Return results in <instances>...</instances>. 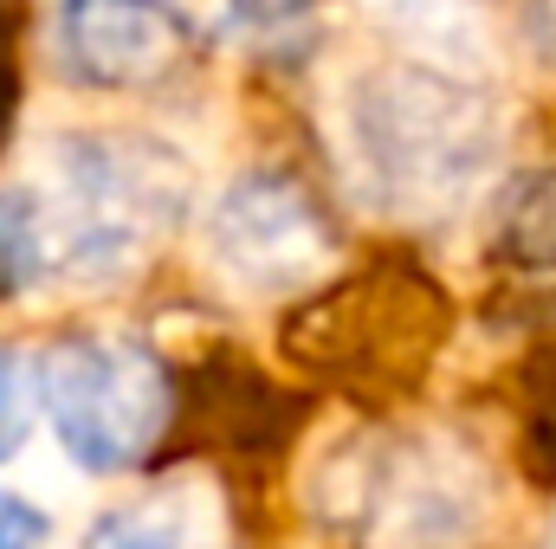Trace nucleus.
<instances>
[{
  "label": "nucleus",
  "instance_id": "f257e3e1",
  "mask_svg": "<svg viewBox=\"0 0 556 549\" xmlns=\"http://www.w3.org/2000/svg\"><path fill=\"white\" fill-rule=\"evenodd\" d=\"M337 137L369 207L395 220H433L453 214L498 168L505 117L485 78L389 52L343 78Z\"/></svg>",
  "mask_w": 556,
  "mask_h": 549
},
{
  "label": "nucleus",
  "instance_id": "f03ea898",
  "mask_svg": "<svg viewBox=\"0 0 556 549\" xmlns=\"http://www.w3.org/2000/svg\"><path fill=\"white\" fill-rule=\"evenodd\" d=\"M52 266L85 278L124 272L142 246L181 214L188 175L181 155H168L149 137L117 130H72L46 142V181L33 188Z\"/></svg>",
  "mask_w": 556,
  "mask_h": 549
},
{
  "label": "nucleus",
  "instance_id": "7ed1b4c3",
  "mask_svg": "<svg viewBox=\"0 0 556 549\" xmlns=\"http://www.w3.org/2000/svg\"><path fill=\"white\" fill-rule=\"evenodd\" d=\"M33 401L46 408L65 459L91 478L130 472L168 426V375L124 336H65L39 356Z\"/></svg>",
  "mask_w": 556,
  "mask_h": 549
},
{
  "label": "nucleus",
  "instance_id": "20e7f679",
  "mask_svg": "<svg viewBox=\"0 0 556 549\" xmlns=\"http://www.w3.org/2000/svg\"><path fill=\"white\" fill-rule=\"evenodd\" d=\"M207 259L240 297H285L337 266V233L291 175L247 168L207 207Z\"/></svg>",
  "mask_w": 556,
  "mask_h": 549
},
{
  "label": "nucleus",
  "instance_id": "39448f33",
  "mask_svg": "<svg viewBox=\"0 0 556 549\" xmlns=\"http://www.w3.org/2000/svg\"><path fill=\"white\" fill-rule=\"evenodd\" d=\"M343 518H369L376 549H466L479 537V485L453 452H356V491Z\"/></svg>",
  "mask_w": 556,
  "mask_h": 549
},
{
  "label": "nucleus",
  "instance_id": "423d86ee",
  "mask_svg": "<svg viewBox=\"0 0 556 549\" xmlns=\"http://www.w3.org/2000/svg\"><path fill=\"white\" fill-rule=\"evenodd\" d=\"M181 13L168 0H59V59L98 91L155 85L181 59Z\"/></svg>",
  "mask_w": 556,
  "mask_h": 549
},
{
  "label": "nucleus",
  "instance_id": "0eeeda50",
  "mask_svg": "<svg viewBox=\"0 0 556 549\" xmlns=\"http://www.w3.org/2000/svg\"><path fill=\"white\" fill-rule=\"evenodd\" d=\"M363 13L408 59L466 72V78L492 72V13H485V0H363Z\"/></svg>",
  "mask_w": 556,
  "mask_h": 549
},
{
  "label": "nucleus",
  "instance_id": "6e6552de",
  "mask_svg": "<svg viewBox=\"0 0 556 549\" xmlns=\"http://www.w3.org/2000/svg\"><path fill=\"white\" fill-rule=\"evenodd\" d=\"M85 549H220V505L201 478H181L130 511H111Z\"/></svg>",
  "mask_w": 556,
  "mask_h": 549
},
{
  "label": "nucleus",
  "instance_id": "1a4fd4ad",
  "mask_svg": "<svg viewBox=\"0 0 556 549\" xmlns=\"http://www.w3.org/2000/svg\"><path fill=\"white\" fill-rule=\"evenodd\" d=\"M46 272H52V246L33 188H0V291H20Z\"/></svg>",
  "mask_w": 556,
  "mask_h": 549
},
{
  "label": "nucleus",
  "instance_id": "9d476101",
  "mask_svg": "<svg viewBox=\"0 0 556 549\" xmlns=\"http://www.w3.org/2000/svg\"><path fill=\"white\" fill-rule=\"evenodd\" d=\"M26 433H33V388H26L20 362L0 356V465L26 446Z\"/></svg>",
  "mask_w": 556,
  "mask_h": 549
},
{
  "label": "nucleus",
  "instance_id": "9b49d317",
  "mask_svg": "<svg viewBox=\"0 0 556 549\" xmlns=\"http://www.w3.org/2000/svg\"><path fill=\"white\" fill-rule=\"evenodd\" d=\"M46 511L39 505H26L20 491H0V549H39L46 544Z\"/></svg>",
  "mask_w": 556,
  "mask_h": 549
},
{
  "label": "nucleus",
  "instance_id": "f8f14e48",
  "mask_svg": "<svg viewBox=\"0 0 556 549\" xmlns=\"http://www.w3.org/2000/svg\"><path fill=\"white\" fill-rule=\"evenodd\" d=\"M311 0H233V13L240 20H253V26H285V20H298Z\"/></svg>",
  "mask_w": 556,
  "mask_h": 549
},
{
  "label": "nucleus",
  "instance_id": "ddd939ff",
  "mask_svg": "<svg viewBox=\"0 0 556 549\" xmlns=\"http://www.w3.org/2000/svg\"><path fill=\"white\" fill-rule=\"evenodd\" d=\"M7 104H13V78H7V65H0V130H7Z\"/></svg>",
  "mask_w": 556,
  "mask_h": 549
},
{
  "label": "nucleus",
  "instance_id": "4468645a",
  "mask_svg": "<svg viewBox=\"0 0 556 549\" xmlns=\"http://www.w3.org/2000/svg\"><path fill=\"white\" fill-rule=\"evenodd\" d=\"M551 549H556V544H551Z\"/></svg>",
  "mask_w": 556,
  "mask_h": 549
}]
</instances>
